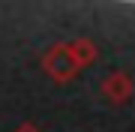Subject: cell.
Segmentation results:
<instances>
[{
  "label": "cell",
  "instance_id": "obj_3",
  "mask_svg": "<svg viewBox=\"0 0 135 132\" xmlns=\"http://www.w3.org/2000/svg\"><path fill=\"white\" fill-rule=\"evenodd\" d=\"M69 51H72V57H75L78 66H87V63L96 60V48H93V42H87V39L72 42V45H69Z\"/></svg>",
  "mask_w": 135,
  "mask_h": 132
},
{
  "label": "cell",
  "instance_id": "obj_4",
  "mask_svg": "<svg viewBox=\"0 0 135 132\" xmlns=\"http://www.w3.org/2000/svg\"><path fill=\"white\" fill-rule=\"evenodd\" d=\"M15 132H39V129H36V126H30V123H21Z\"/></svg>",
  "mask_w": 135,
  "mask_h": 132
},
{
  "label": "cell",
  "instance_id": "obj_1",
  "mask_svg": "<svg viewBox=\"0 0 135 132\" xmlns=\"http://www.w3.org/2000/svg\"><path fill=\"white\" fill-rule=\"evenodd\" d=\"M42 69L51 75L54 81H72L81 66L75 63L69 45H54V48H48V54L42 57Z\"/></svg>",
  "mask_w": 135,
  "mask_h": 132
},
{
  "label": "cell",
  "instance_id": "obj_2",
  "mask_svg": "<svg viewBox=\"0 0 135 132\" xmlns=\"http://www.w3.org/2000/svg\"><path fill=\"white\" fill-rule=\"evenodd\" d=\"M132 90H135V84H132V78L126 72H111L102 81V93H105L111 102H126L132 96Z\"/></svg>",
  "mask_w": 135,
  "mask_h": 132
}]
</instances>
